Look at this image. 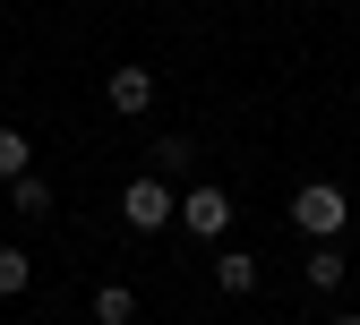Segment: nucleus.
I'll return each mask as SVG.
<instances>
[{
    "instance_id": "nucleus-1",
    "label": "nucleus",
    "mask_w": 360,
    "mask_h": 325,
    "mask_svg": "<svg viewBox=\"0 0 360 325\" xmlns=\"http://www.w3.org/2000/svg\"><path fill=\"white\" fill-rule=\"evenodd\" d=\"M343 223H352V197L335 189V180H309V189H292V231H309V240H335Z\"/></svg>"
},
{
    "instance_id": "nucleus-2",
    "label": "nucleus",
    "mask_w": 360,
    "mask_h": 325,
    "mask_svg": "<svg viewBox=\"0 0 360 325\" xmlns=\"http://www.w3.org/2000/svg\"><path fill=\"white\" fill-rule=\"evenodd\" d=\"M172 214H180V189H172L163 171H146V180H129V189H120V223H129V231H163Z\"/></svg>"
},
{
    "instance_id": "nucleus-3",
    "label": "nucleus",
    "mask_w": 360,
    "mask_h": 325,
    "mask_svg": "<svg viewBox=\"0 0 360 325\" xmlns=\"http://www.w3.org/2000/svg\"><path fill=\"white\" fill-rule=\"evenodd\" d=\"M180 231L189 240H223L232 231V197L223 189H180Z\"/></svg>"
},
{
    "instance_id": "nucleus-4",
    "label": "nucleus",
    "mask_w": 360,
    "mask_h": 325,
    "mask_svg": "<svg viewBox=\"0 0 360 325\" xmlns=\"http://www.w3.org/2000/svg\"><path fill=\"white\" fill-rule=\"evenodd\" d=\"M155 103V69H138V60H120L112 69V112H129V120H138Z\"/></svg>"
},
{
    "instance_id": "nucleus-5",
    "label": "nucleus",
    "mask_w": 360,
    "mask_h": 325,
    "mask_svg": "<svg viewBox=\"0 0 360 325\" xmlns=\"http://www.w3.org/2000/svg\"><path fill=\"white\" fill-rule=\"evenodd\" d=\"M214 291L249 300V291H257V257H249V248H223V257H214Z\"/></svg>"
},
{
    "instance_id": "nucleus-6",
    "label": "nucleus",
    "mask_w": 360,
    "mask_h": 325,
    "mask_svg": "<svg viewBox=\"0 0 360 325\" xmlns=\"http://www.w3.org/2000/svg\"><path fill=\"white\" fill-rule=\"evenodd\" d=\"M300 274H309V291H335V283H343V248H335V240H309Z\"/></svg>"
},
{
    "instance_id": "nucleus-7",
    "label": "nucleus",
    "mask_w": 360,
    "mask_h": 325,
    "mask_svg": "<svg viewBox=\"0 0 360 325\" xmlns=\"http://www.w3.org/2000/svg\"><path fill=\"white\" fill-rule=\"evenodd\" d=\"M9 206H18L26 223H43V214H52V189H43V171H18V180H9Z\"/></svg>"
},
{
    "instance_id": "nucleus-8",
    "label": "nucleus",
    "mask_w": 360,
    "mask_h": 325,
    "mask_svg": "<svg viewBox=\"0 0 360 325\" xmlns=\"http://www.w3.org/2000/svg\"><path fill=\"white\" fill-rule=\"evenodd\" d=\"M129 317H138V291H129V283H103L95 291V325H129Z\"/></svg>"
},
{
    "instance_id": "nucleus-9",
    "label": "nucleus",
    "mask_w": 360,
    "mask_h": 325,
    "mask_svg": "<svg viewBox=\"0 0 360 325\" xmlns=\"http://www.w3.org/2000/svg\"><path fill=\"white\" fill-rule=\"evenodd\" d=\"M189 163H198V146H189L180 128H163V137H155V171L172 180V171H189Z\"/></svg>"
},
{
    "instance_id": "nucleus-10",
    "label": "nucleus",
    "mask_w": 360,
    "mask_h": 325,
    "mask_svg": "<svg viewBox=\"0 0 360 325\" xmlns=\"http://www.w3.org/2000/svg\"><path fill=\"white\" fill-rule=\"evenodd\" d=\"M34 171V146H26V128H0V180H18Z\"/></svg>"
},
{
    "instance_id": "nucleus-11",
    "label": "nucleus",
    "mask_w": 360,
    "mask_h": 325,
    "mask_svg": "<svg viewBox=\"0 0 360 325\" xmlns=\"http://www.w3.org/2000/svg\"><path fill=\"white\" fill-rule=\"evenodd\" d=\"M34 283V265H26V248H0V300H18Z\"/></svg>"
},
{
    "instance_id": "nucleus-12",
    "label": "nucleus",
    "mask_w": 360,
    "mask_h": 325,
    "mask_svg": "<svg viewBox=\"0 0 360 325\" xmlns=\"http://www.w3.org/2000/svg\"><path fill=\"white\" fill-rule=\"evenodd\" d=\"M326 325H360V308H343V317H326Z\"/></svg>"
},
{
    "instance_id": "nucleus-13",
    "label": "nucleus",
    "mask_w": 360,
    "mask_h": 325,
    "mask_svg": "<svg viewBox=\"0 0 360 325\" xmlns=\"http://www.w3.org/2000/svg\"><path fill=\"white\" fill-rule=\"evenodd\" d=\"M352 257H360V248H352Z\"/></svg>"
}]
</instances>
